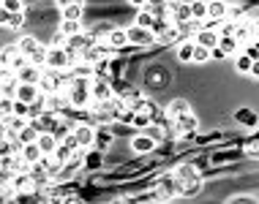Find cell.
Listing matches in <instances>:
<instances>
[{
  "label": "cell",
  "instance_id": "6da1fadb",
  "mask_svg": "<svg viewBox=\"0 0 259 204\" xmlns=\"http://www.w3.org/2000/svg\"><path fill=\"white\" fill-rule=\"evenodd\" d=\"M178 193H180V182L175 180V174H164V177L158 180L156 191H153V199L166 201V199H172V196H178Z\"/></svg>",
  "mask_w": 259,
  "mask_h": 204
},
{
  "label": "cell",
  "instance_id": "7a4b0ae2",
  "mask_svg": "<svg viewBox=\"0 0 259 204\" xmlns=\"http://www.w3.org/2000/svg\"><path fill=\"white\" fill-rule=\"evenodd\" d=\"M30 125H33V128H36L38 133H55L60 123H58V117H55L52 112H47V109H44L41 115L33 117V123H30Z\"/></svg>",
  "mask_w": 259,
  "mask_h": 204
},
{
  "label": "cell",
  "instance_id": "3957f363",
  "mask_svg": "<svg viewBox=\"0 0 259 204\" xmlns=\"http://www.w3.org/2000/svg\"><path fill=\"white\" fill-rule=\"evenodd\" d=\"M41 93L44 95H55V93H63V82H60V74L58 71H50L41 76Z\"/></svg>",
  "mask_w": 259,
  "mask_h": 204
},
{
  "label": "cell",
  "instance_id": "277c9868",
  "mask_svg": "<svg viewBox=\"0 0 259 204\" xmlns=\"http://www.w3.org/2000/svg\"><path fill=\"white\" fill-rule=\"evenodd\" d=\"M66 107H71V98H68V93L63 90V93H55V95H44V109L47 112H60V109H66Z\"/></svg>",
  "mask_w": 259,
  "mask_h": 204
},
{
  "label": "cell",
  "instance_id": "5b68a950",
  "mask_svg": "<svg viewBox=\"0 0 259 204\" xmlns=\"http://www.w3.org/2000/svg\"><path fill=\"white\" fill-rule=\"evenodd\" d=\"M41 95H44V93H41L38 84H19V90H17V101L27 104V107H33Z\"/></svg>",
  "mask_w": 259,
  "mask_h": 204
},
{
  "label": "cell",
  "instance_id": "8992f818",
  "mask_svg": "<svg viewBox=\"0 0 259 204\" xmlns=\"http://www.w3.org/2000/svg\"><path fill=\"white\" fill-rule=\"evenodd\" d=\"M90 95H93V101H112V87H109V82L107 79H93L90 82Z\"/></svg>",
  "mask_w": 259,
  "mask_h": 204
},
{
  "label": "cell",
  "instance_id": "52a82bcc",
  "mask_svg": "<svg viewBox=\"0 0 259 204\" xmlns=\"http://www.w3.org/2000/svg\"><path fill=\"white\" fill-rule=\"evenodd\" d=\"M128 33V41L131 44H139V46H150L153 41H156V33L153 30H145V27H131V30H125Z\"/></svg>",
  "mask_w": 259,
  "mask_h": 204
},
{
  "label": "cell",
  "instance_id": "ba28073f",
  "mask_svg": "<svg viewBox=\"0 0 259 204\" xmlns=\"http://www.w3.org/2000/svg\"><path fill=\"white\" fill-rule=\"evenodd\" d=\"M117 109H120V104L117 101H104L96 107V120H101V123H109V120H115L117 117Z\"/></svg>",
  "mask_w": 259,
  "mask_h": 204
},
{
  "label": "cell",
  "instance_id": "9c48e42d",
  "mask_svg": "<svg viewBox=\"0 0 259 204\" xmlns=\"http://www.w3.org/2000/svg\"><path fill=\"white\" fill-rule=\"evenodd\" d=\"M68 98H71V107H76V109H85L88 104L93 101L90 87H71V90H68Z\"/></svg>",
  "mask_w": 259,
  "mask_h": 204
},
{
  "label": "cell",
  "instance_id": "30bf717a",
  "mask_svg": "<svg viewBox=\"0 0 259 204\" xmlns=\"http://www.w3.org/2000/svg\"><path fill=\"white\" fill-rule=\"evenodd\" d=\"M104 58H109V46L107 44H93L85 55H82V60L90 63V66H96V63L104 60Z\"/></svg>",
  "mask_w": 259,
  "mask_h": 204
},
{
  "label": "cell",
  "instance_id": "8fae6325",
  "mask_svg": "<svg viewBox=\"0 0 259 204\" xmlns=\"http://www.w3.org/2000/svg\"><path fill=\"white\" fill-rule=\"evenodd\" d=\"M38 182L36 177H30V174H22V177H14V191L17 193H33V191H38Z\"/></svg>",
  "mask_w": 259,
  "mask_h": 204
},
{
  "label": "cell",
  "instance_id": "7c38bea8",
  "mask_svg": "<svg viewBox=\"0 0 259 204\" xmlns=\"http://www.w3.org/2000/svg\"><path fill=\"white\" fill-rule=\"evenodd\" d=\"M172 123H175V133H178V136H186V133L197 131V117L194 115H183V117H178V120H172Z\"/></svg>",
  "mask_w": 259,
  "mask_h": 204
},
{
  "label": "cell",
  "instance_id": "4fadbf2b",
  "mask_svg": "<svg viewBox=\"0 0 259 204\" xmlns=\"http://www.w3.org/2000/svg\"><path fill=\"white\" fill-rule=\"evenodd\" d=\"M183 115H191V107H188V101H183V98H175V101L166 107V117L169 120H178V117Z\"/></svg>",
  "mask_w": 259,
  "mask_h": 204
},
{
  "label": "cell",
  "instance_id": "5bb4252c",
  "mask_svg": "<svg viewBox=\"0 0 259 204\" xmlns=\"http://www.w3.org/2000/svg\"><path fill=\"white\" fill-rule=\"evenodd\" d=\"M219 38H221V36H219L215 30H205V27H202V30H197V44L205 46V49H210V52L219 46Z\"/></svg>",
  "mask_w": 259,
  "mask_h": 204
},
{
  "label": "cell",
  "instance_id": "9a60e30c",
  "mask_svg": "<svg viewBox=\"0 0 259 204\" xmlns=\"http://www.w3.org/2000/svg\"><path fill=\"white\" fill-rule=\"evenodd\" d=\"M74 139H76V144H79V147H90V144H93V139H96V133H93L90 125H76V128H74Z\"/></svg>",
  "mask_w": 259,
  "mask_h": 204
},
{
  "label": "cell",
  "instance_id": "2e32d148",
  "mask_svg": "<svg viewBox=\"0 0 259 204\" xmlns=\"http://www.w3.org/2000/svg\"><path fill=\"white\" fill-rule=\"evenodd\" d=\"M41 76H44V74H41L36 66H27L25 71H19L17 82H19V84H41Z\"/></svg>",
  "mask_w": 259,
  "mask_h": 204
},
{
  "label": "cell",
  "instance_id": "e0dca14e",
  "mask_svg": "<svg viewBox=\"0 0 259 204\" xmlns=\"http://www.w3.org/2000/svg\"><path fill=\"white\" fill-rule=\"evenodd\" d=\"M131 147H134V152H150L153 147H156V139L148 136V133H137L134 142H131Z\"/></svg>",
  "mask_w": 259,
  "mask_h": 204
},
{
  "label": "cell",
  "instance_id": "ac0fdd59",
  "mask_svg": "<svg viewBox=\"0 0 259 204\" xmlns=\"http://www.w3.org/2000/svg\"><path fill=\"white\" fill-rule=\"evenodd\" d=\"M19 52H22V55H27V58H33V55H36L38 52V49H41V41L36 38V36H25V38H19Z\"/></svg>",
  "mask_w": 259,
  "mask_h": 204
},
{
  "label": "cell",
  "instance_id": "d6986e66",
  "mask_svg": "<svg viewBox=\"0 0 259 204\" xmlns=\"http://www.w3.org/2000/svg\"><path fill=\"white\" fill-rule=\"evenodd\" d=\"M38 147H41L44 156H55V150L60 147V142L52 136V133H41V136H38Z\"/></svg>",
  "mask_w": 259,
  "mask_h": 204
},
{
  "label": "cell",
  "instance_id": "ffe728a7",
  "mask_svg": "<svg viewBox=\"0 0 259 204\" xmlns=\"http://www.w3.org/2000/svg\"><path fill=\"white\" fill-rule=\"evenodd\" d=\"M82 3H66L63 6V22H79Z\"/></svg>",
  "mask_w": 259,
  "mask_h": 204
},
{
  "label": "cell",
  "instance_id": "44dd1931",
  "mask_svg": "<svg viewBox=\"0 0 259 204\" xmlns=\"http://www.w3.org/2000/svg\"><path fill=\"white\" fill-rule=\"evenodd\" d=\"M22 156H25V161H30V164L36 166V164H41L44 152H41V147H38V142H36V144H25V147H22Z\"/></svg>",
  "mask_w": 259,
  "mask_h": 204
},
{
  "label": "cell",
  "instance_id": "7402d4cb",
  "mask_svg": "<svg viewBox=\"0 0 259 204\" xmlns=\"http://www.w3.org/2000/svg\"><path fill=\"white\" fill-rule=\"evenodd\" d=\"M227 3H207V17L213 19V22H224V17H227Z\"/></svg>",
  "mask_w": 259,
  "mask_h": 204
},
{
  "label": "cell",
  "instance_id": "603a6c76",
  "mask_svg": "<svg viewBox=\"0 0 259 204\" xmlns=\"http://www.w3.org/2000/svg\"><path fill=\"white\" fill-rule=\"evenodd\" d=\"M38 136H41V133L36 131V128H33V125H27V128H22V131H19V144H36L38 142Z\"/></svg>",
  "mask_w": 259,
  "mask_h": 204
},
{
  "label": "cell",
  "instance_id": "cb8c5ba5",
  "mask_svg": "<svg viewBox=\"0 0 259 204\" xmlns=\"http://www.w3.org/2000/svg\"><path fill=\"white\" fill-rule=\"evenodd\" d=\"M22 22H25L22 11H6V9H3V25H6V27H19Z\"/></svg>",
  "mask_w": 259,
  "mask_h": 204
},
{
  "label": "cell",
  "instance_id": "d4e9b609",
  "mask_svg": "<svg viewBox=\"0 0 259 204\" xmlns=\"http://www.w3.org/2000/svg\"><path fill=\"white\" fill-rule=\"evenodd\" d=\"M199 191H202L199 177H191V180L180 182V193H183V196H194V193H199Z\"/></svg>",
  "mask_w": 259,
  "mask_h": 204
},
{
  "label": "cell",
  "instance_id": "484cf974",
  "mask_svg": "<svg viewBox=\"0 0 259 204\" xmlns=\"http://www.w3.org/2000/svg\"><path fill=\"white\" fill-rule=\"evenodd\" d=\"M71 74L76 76V79H90V74H93V66L90 63H85V60H79L76 66L71 68Z\"/></svg>",
  "mask_w": 259,
  "mask_h": 204
},
{
  "label": "cell",
  "instance_id": "4316f807",
  "mask_svg": "<svg viewBox=\"0 0 259 204\" xmlns=\"http://www.w3.org/2000/svg\"><path fill=\"white\" fill-rule=\"evenodd\" d=\"M191 177H199L194 166H178V169H175V180H178V182H186V180H191Z\"/></svg>",
  "mask_w": 259,
  "mask_h": 204
},
{
  "label": "cell",
  "instance_id": "83f0119b",
  "mask_svg": "<svg viewBox=\"0 0 259 204\" xmlns=\"http://www.w3.org/2000/svg\"><path fill=\"white\" fill-rule=\"evenodd\" d=\"M125 41H128V33L125 30H112L109 33V46L120 49V46H125Z\"/></svg>",
  "mask_w": 259,
  "mask_h": 204
},
{
  "label": "cell",
  "instance_id": "f1b7e54d",
  "mask_svg": "<svg viewBox=\"0 0 259 204\" xmlns=\"http://www.w3.org/2000/svg\"><path fill=\"white\" fill-rule=\"evenodd\" d=\"M194 46H197V41H186V44H180V52H178V58L188 63V60H194Z\"/></svg>",
  "mask_w": 259,
  "mask_h": 204
},
{
  "label": "cell",
  "instance_id": "f546056e",
  "mask_svg": "<svg viewBox=\"0 0 259 204\" xmlns=\"http://www.w3.org/2000/svg\"><path fill=\"white\" fill-rule=\"evenodd\" d=\"M131 123H134L137 128H148L153 123V117H150V112H139V115H131Z\"/></svg>",
  "mask_w": 259,
  "mask_h": 204
},
{
  "label": "cell",
  "instance_id": "4dcf8cb0",
  "mask_svg": "<svg viewBox=\"0 0 259 204\" xmlns=\"http://www.w3.org/2000/svg\"><path fill=\"white\" fill-rule=\"evenodd\" d=\"M60 33H63V36H66V38H74V36H79V22H63V27H60Z\"/></svg>",
  "mask_w": 259,
  "mask_h": 204
},
{
  "label": "cell",
  "instance_id": "1f68e13d",
  "mask_svg": "<svg viewBox=\"0 0 259 204\" xmlns=\"http://www.w3.org/2000/svg\"><path fill=\"white\" fill-rule=\"evenodd\" d=\"M191 17H194V22L207 17V3H191Z\"/></svg>",
  "mask_w": 259,
  "mask_h": 204
},
{
  "label": "cell",
  "instance_id": "d6a6232c",
  "mask_svg": "<svg viewBox=\"0 0 259 204\" xmlns=\"http://www.w3.org/2000/svg\"><path fill=\"white\" fill-rule=\"evenodd\" d=\"M237 46H240V44H237L235 38H219V49H221L224 55H227V52H235Z\"/></svg>",
  "mask_w": 259,
  "mask_h": 204
},
{
  "label": "cell",
  "instance_id": "836d02e7",
  "mask_svg": "<svg viewBox=\"0 0 259 204\" xmlns=\"http://www.w3.org/2000/svg\"><path fill=\"white\" fill-rule=\"evenodd\" d=\"M194 60L197 63H205V60H210V49H205V46H194Z\"/></svg>",
  "mask_w": 259,
  "mask_h": 204
},
{
  "label": "cell",
  "instance_id": "e575fe53",
  "mask_svg": "<svg viewBox=\"0 0 259 204\" xmlns=\"http://www.w3.org/2000/svg\"><path fill=\"white\" fill-rule=\"evenodd\" d=\"M14 115H17V117H27V104L14 101Z\"/></svg>",
  "mask_w": 259,
  "mask_h": 204
},
{
  "label": "cell",
  "instance_id": "d590c367",
  "mask_svg": "<svg viewBox=\"0 0 259 204\" xmlns=\"http://www.w3.org/2000/svg\"><path fill=\"white\" fill-rule=\"evenodd\" d=\"M251 41L259 44V19H251Z\"/></svg>",
  "mask_w": 259,
  "mask_h": 204
},
{
  "label": "cell",
  "instance_id": "8d00e7d4",
  "mask_svg": "<svg viewBox=\"0 0 259 204\" xmlns=\"http://www.w3.org/2000/svg\"><path fill=\"white\" fill-rule=\"evenodd\" d=\"M11 128H14V131H22V128H27V123L22 120V117H17V115H14V123H11Z\"/></svg>",
  "mask_w": 259,
  "mask_h": 204
},
{
  "label": "cell",
  "instance_id": "74e56055",
  "mask_svg": "<svg viewBox=\"0 0 259 204\" xmlns=\"http://www.w3.org/2000/svg\"><path fill=\"white\" fill-rule=\"evenodd\" d=\"M251 74H254V76H259V60H254V63H251Z\"/></svg>",
  "mask_w": 259,
  "mask_h": 204
},
{
  "label": "cell",
  "instance_id": "f35d334b",
  "mask_svg": "<svg viewBox=\"0 0 259 204\" xmlns=\"http://www.w3.org/2000/svg\"><path fill=\"white\" fill-rule=\"evenodd\" d=\"M248 152H254V156H256V152H259V142H254V144H248Z\"/></svg>",
  "mask_w": 259,
  "mask_h": 204
},
{
  "label": "cell",
  "instance_id": "ab89813d",
  "mask_svg": "<svg viewBox=\"0 0 259 204\" xmlns=\"http://www.w3.org/2000/svg\"><path fill=\"white\" fill-rule=\"evenodd\" d=\"M235 204H256V201H254V199H237Z\"/></svg>",
  "mask_w": 259,
  "mask_h": 204
},
{
  "label": "cell",
  "instance_id": "60d3db41",
  "mask_svg": "<svg viewBox=\"0 0 259 204\" xmlns=\"http://www.w3.org/2000/svg\"><path fill=\"white\" fill-rule=\"evenodd\" d=\"M115 204H137V201H131V199H120V201H115Z\"/></svg>",
  "mask_w": 259,
  "mask_h": 204
},
{
  "label": "cell",
  "instance_id": "b9f144b4",
  "mask_svg": "<svg viewBox=\"0 0 259 204\" xmlns=\"http://www.w3.org/2000/svg\"><path fill=\"white\" fill-rule=\"evenodd\" d=\"M66 204H79V201H76V199H68V201H66Z\"/></svg>",
  "mask_w": 259,
  "mask_h": 204
}]
</instances>
